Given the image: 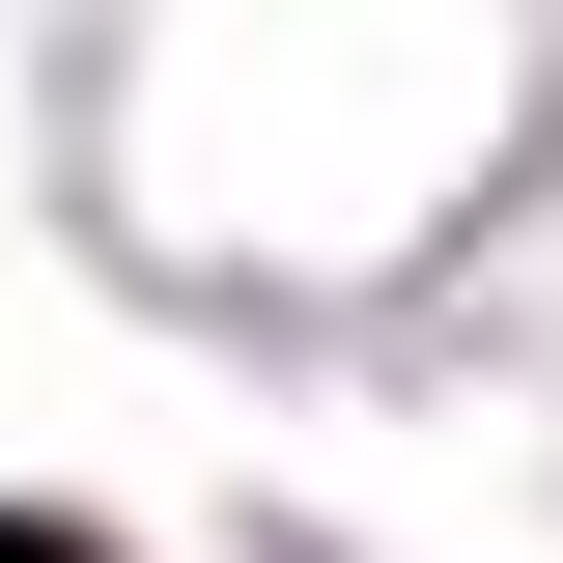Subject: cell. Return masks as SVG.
I'll return each mask as SVG.
<instances>
[{
    "instance_id": "6da1fadb",
    "label": "cell",
    "mask_w": 563,
    "mask_h": 563,
    "mask_svg": "<svg viewBox=\"0 0 563 563\" xmlns=\"http://www.w3.org/2000/svg\"><path fill=\"white\" fill-rule=\"evenodd\" d=\"M0 563H85V536H29V507H0Z\"/></svg>"
}]
</instances>
